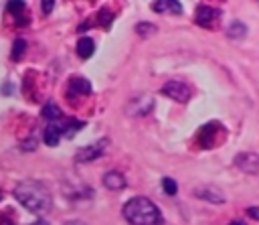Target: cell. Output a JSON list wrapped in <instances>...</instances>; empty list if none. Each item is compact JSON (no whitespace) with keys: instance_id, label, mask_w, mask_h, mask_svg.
Instances as JSON below:
<instances>
[{"instance_id":"cell-1","label":"cell","mask_w":259,"mask_h":225,"mask_svg":"<svg viewBox=\"0 0 259 225\" xmlns=\"http://www.w3.org/2000/svg\"><path fill=\"white\" fill-rule=\"evenodd\" d=\"M14 197L24 209H28L30 213H36V215H42V213L51 211V207H53V199H51L49 189L36 180L18 182L14 189Z\"/></svg>"},{"instance_id":"cell-2","label":"cell","mask_w":259,"mask_h":225,"mask_svg":"<svg viewBox=\"0 0 259 225\" xmlns=\"http://www.w3.org/2000/svg\"><path fill=\"white\" fill-rule=\"evenodd\" d=\"M123 217L130 225H164L160 209L146 197H134L123 205Z\"/></svg>"},{"instance_id":"cell-3","label":"cell","mask_w":259,"mask_h":225,"mask_svg":"<svg viewBox=\"0 0 259 225\" xmlns=\"http://www.w3.org/2000/svg\"><path fill=\"white\" fill-rule=\"evenodd\" d=\"M162 93L168 95V97L174 99V101H180V103H186V101L192 97L190 85H186V83L180 81V79H170V81H166V83L162 85Z\"/></svg>"},{"instance_id":"cell-4","label":"cell","mask_w":259,"mask_h":225,"mask_svg":"<svg viewBox=\"0 0 259 225\" xmlns=\"http://www.w3.org/2000/svg\"><path fill=\"white\" fill-rule=\"evenodd\" d=\"M105 148H107V140L105 138L103 140H97V142H93L89 146L79 148L77 154H75V160L77 162H93V160H97L105 152Z\"/></svg>"},{"instance_id":"cell-5","label":"cell","mask_w":259,"mask_h":225,"mask_svg":"<svg viewBox=\"0 0 259 225\" xmlns=\"http://www.w3.org/2000/svg\"><path fill=\"white\" fill-rule=\"evenodd\" d=\"M235 166L247 174H259V154L255 152H243L235 156Z\"/></svg>"},{"instance_id":"cell-6","label":"cell","mask_w":259,"mask_h":225,"mask_svg":"<svg viewBox=\"0 0 259 225\" xmlns=\"http://www.w3.org/2000/svg\"><path fill=\"white\" fill-rule=\"evenodd\" d=\"M154 107V99L148 95H138L127 103V114L130 116H146Z\"/></svg>"},{"instance_id":"cell-7","label":"cell","mask_w":259,"mask_h":225,"mask_svg":"<svg viewBox=\"0 0 259 225\" xmlns=\"http://www.w3.org/2000/svg\"><path fill=\"white\" fill-rule=\"evenodd\" d=\"M219 10L212 8V6H198L196 8V14H194V20L200 24V26H210L217 18H219Z\"/></svg>"},{"instance_id":"cell-8","label":"cell","mask_w":259,"mask_h":225,"mask_svg":"<svg viewBox=\"0 0 259 225\" xmlns=\"http://www.w3.org/2000/svg\"><path fill=\"white\" fill-rule=\"evenodd\" d=\"M152 10L160 12V14H180L182 12V4L178 0H154L152 2Z\"/></svg>"},{"instance_id":"cell-9","label":"cell","mask_w":259,"mask_h":225,"mask_svg":"<svg viewBox=\"0 0 259 225\" xmlns=\"http://www.w3.org/2000/svg\"><path fill=\"white\" fill-rule=\"evenodd\" d=\"M91 83L85 77H73L69 81V95H89Z\"/></svg>"},{"instance_id":"cell-10","label":"cell","mask_w":259,"mask_h":225,"mask_svg":"<svg viewBox=\"0 0 259 225\" xmlns=\"http://www.w3.org/2000/svg\"><path fill=\"white\" fill-rule=\"evenodd\" d=\"M103 184H105L109 191H121V189L125 186V176H123L121 172H117V170H109V172H105V176H103Z\"/></svg>"},{"instance_id":"cell-11","label":"cell","mask_w":259,"mask_h":225,"mask_svg":"<svg viewBox=\"0 0 259 225\" xmlns=\"http://www.w3.org/2000/svg\"><path fill=\"white\" fill-rule=\"evenodd\" d=\"M61 136H63L61 124H55V122H51V124L45 128V134H42V138H45V144H47V146H57V144H59V140H61Z\"/></svg>"},{"instance_id":"cell-12","label":"cell","mask_w":259,"mask_h":225,"mask_svg":"<svg viewBox=\"0 0 259 225\" xmlns=\"http://www.w3.org/2000/svg\"><path fill=\"white\" fill-rule=\"evenodd\" d=\"M194 195L200 197V199H204V201H210V203H223L225 201V197L214 186H200V189L194 191Z\"/></svg>"},{"instance_id":"cell-13","label":"cell","mask_w":259,"mask_h":225,"mask_svg":"<svg viewBox=\"0 0 259 225\" xmlns=\"http://www.w3.org/2000/svg\"><path fill=\"white\" fill-rule=\"evenodd\" d=\"M93 51H95V43H93V39H89V36H81L79 43H77V55H79L81 59H89V57L93 55Z\"/></svg>"},{"instance_id":"cell-14","label":"cell","mask_w":259,"mask_h":225,"mask_svg":"<svg viewBox=\"0 0 259 225\" xmlns=\"http://www.w3.org/2000/svg\"><path fill=\"white\" fill-rule=\"evenodd\" d=\"M83 126H85V122H79V120H67L65 124H61V130H63V136L73 138Z\"/></svg>"},{"instance_id":"cell-15","label":"cell","mask_w":259,"mask_h":225,"mask_svg":"<svg viewBox=\"0 0 259 225\" xmlns=\"http://www.w3.org/2000/svg\"><path fill=\"white\" fill-rule=\"evenodd\" d=\"M42 118H47L49 122L59 120V118H61V109H59V105H57L55 101L45 103V105H42Z\"/></svg>"},{"instance_id":"cell-16","label":"cell","mask_w":259,"mask_h":225,"mask_svg":"<svg viewBox=\"0 0 259 225\" xmlns=\"http://www.w3.org/2000/svg\"><path fill=\"white\" fill-rule=\"evenodd\" d=\"M26 51V41L24 39H16L14 41V45H12V51H10V57L14 59V61H18L20 59V55Z\"/></svg>"},{"instance_id":"cell-17","label":"cell","mask_w":259,"mask_h":225,"mask_svg":"<svg viewBox=\"0 0 259 225\" xmlns=\"http://www.w3.org/2000/svg\"><path fill=\"white\" fill-rule=\"evenodd\" d=\"M136 32L140 36H150V34L156 32V24H152V22H138L136 24Z\"/></svg>"},{"instance_id":"cell-18","label":"cell","mask_w":259,"mask_h":225,"mask_svg":"<svg viewBox=\"0 0 259 225\" xmlns=\"http://www.w3.org/2000/svg\"><path fill=\"white\" fill-rule=\"evenodd\" d=\"M245 24L243 22H233L229 28H227V34L233 36V39H239V36H245Z\"/></svg>"},{"instance_id":"cell-19","label":"cell","mask_w":259,"mask_h":225,"mask_svg":"<svg viewBox=\"0 0 259 225\" xmlns=\"http://www.w3.org/2000/svg\"><path fill=\"white\" fill-rule=\"evenodd\" d=\"M6 8H8L10 14L18 16V14L24 10V0H8V2H6Z\"/></svg>"},{"instance_id":"cell-20","label":"cell","mask_w":259,"mask_h":225,"mask_svg":"<svg viewBox=\"0 0 259 225\" xmlns=\"http://www.w3.org/2000/svg\"><path fill=\"white\" fill-rule=\"evenodd\" d=\"M113 20V14H111V10H107V8H101L99 10V14H97V22L101 24V26H109V22Z\"/></svg>"},{"instance_id":"cell-21","label":"cell","mask_w":259,"mask_h":225,"mask_svg":"<svg viewBox=\"0 0 259 225\" xmlns=\"http://www.w3.org/2000/svg\"><path fill=\"white\" fill-rule=\"evenodd\" d=\"M162 186H164L166 195H176V191H178V184H176L170 176H164V178H162Z\"/></svg>"},{"instance_id":"cell-22","label":"cell","mask_w":259,"mask_h":225,"mask_svg":"<svg viewBox=\"0 0 259 225\" xmlns=\"http://www.w3.org/2000/svg\"><path fill=\"white\" fill-rule=\"evenodd\" d=\"M40 6H42V12L45 14H51V10L55 6V0H40Z\"/></svg>"},{"instance_id":"cell-23","label":"cell","mask_w":259,"mask_h":225,"mask_svg":"<svg viewBox=\"0 0 259 225\" xmlns=\"http://www.w3.org/2000/svg\"><path fill=\"white\" fill-rule=\"evenodd\" d=\"M247 215H249L251 219H259V207H249V209H247Z\"/></svg>"},{"instance_id":"cell-24","label":"cell","mask_w":259,"mask_h":225,"mask_svg":"<svg viewBox=\"0 0 259 225\" xmlns=\"http://www.w3.org/2000/svg\"><path fill=\"white\" fill-rule=\"evenodd\" d=\"M65 225H85L83 221H69V223H65Z\"/></svg>"},{"instance_id":"cell-25","label":"cell","mask_w":259,"mask_h":225,"mask_svg":"<svg viewBox=\"0 0 259 225\" xmlns=\"http://www.w3.org/2000/svg\"><path fill=\"white\" fill-rule=\"evenodd\" d=\"M30 225H49V223H47V221H42V219H40V221H34V223H30Z\"/></svg>"},{"instance_id":"cell-26","label":"cell","mask_w":259,"mask_h":225,"mask_svg":"<svg viewBox=\"0 0 259 225\" xmlns=\"http://www.w3.org/2000/svg\"><path fill=\"white\" fill-rule=\"evenodd\" d=\"M231 225H245V223H241V221H233Z\"/></svg>"},{"instance_id":"cell-27","label":"cell","mask_w":259,"mask_h":225,"mask_svg":"<svg viewBox=\"0 0 259 225\" xmlns=\"http://www.w3.org/2000/svg\"><path fill=\"white\" fill-rule=\"evenodd\" d=\"M0 199H2V197H0Z\"/></svg>"}]
</instances>
